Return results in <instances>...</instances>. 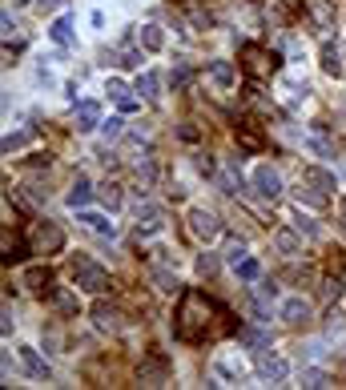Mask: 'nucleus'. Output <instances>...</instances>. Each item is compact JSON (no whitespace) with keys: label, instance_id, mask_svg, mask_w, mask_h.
<instances>
[{"label":"nucleus","instance_id":"4468645a","mask_svg":"<svg viewBox=\"0 0 346 390\" xmlns=\"http://www.w3.org/2000/svg\"><path fill=\"white\" fill-rule=\"evenodd\" d=\"M258 370H262V378H266L270 387H282V382L290 378V362H286V358H262Z\"/></svg>","mask_w":346,"mask_h":390},{"label":"nucleus","instance_id":"9b49d317","mask_svg":"<svg viewBox=\"0 0 346 390\" xmlns=\"http://www.w3.org/2000/svg\"><path fill=\"white\" fill-rule=\"evenodd\" d=\"M278 318L282 322H290V326H302V322H310V302L302 298H286L282 302V310H278Z\"/></svg>","mask_w":346,"mask_h":390},{"label":"nucleus","instance_id":"37998d69","mask_svg":"<svg viewBox=\"0 0 346 390\" xmlns=\"http://www.w3.org/2000/svg\"><path fill=\"white\" fill-rule=\"evenodd\" d=\"M254 294H258V298H274V294H278V286H274V282H258V290H254Z\"/></svg>","mask_w":346,"mask_h":390},{"label":"nucleus","instance_id":"e433bc0d","mask_svg":"<svg viewBox=\"0 0 346 390\" xmlns=\"http://www.w3.org/2000/svg\"><path fill=\"white\" fill-rule=\"evenodd\" d=\"M294 230L306 233V237H318V226H314V222H310V217L302 213V206H298V213H294Z\"/></svg>","mask_w":346,"mask_h":390},{"label":"nucleus","instance_id":"5701e85b","mask_svg":"<svg viewBox=\"0 0 346 390\" xmlns=\"http://www.w3.org/2000/svg\"><path fill=\"white\" fill-rule=\"evenodd\" d=\"M48 282H52V274H48L45 266H28L24 270V286H32V290H45Z\"/></svg>","mask_w":346,"mask_h":390},{"label":"nucleus","instance_id":"f03ea898","mask_svg":"<svg viewBox=\"0 0 346 390\" xmlns=\"http://www.w3.org/2000/svg\"><path fill=\"white\" fill-rule=\"evenodd\" d=\"M73 282H77V290H85V294H105V290H109V270L97 266V262H89V257H77V262H73Z\"/></svg>","mask_w":346,"mask_h":390},{"label":"nucleus","instance_id":"f257e3e1","mask_svg":"<svg viewBox=\"0 0 346 390\" xmlns=\"http://www.w3.org/2000/svg\"><path fill=\"white\" fill-rule=\"evenodd\" d=\"M209 326V302L202 294H182V310H177V322H173V334L182 342H202Z\"/></svg>","mask_w":346,"mask_h":390},{"label":"nucleus","instance_id":"a211bd4d","mask_svg":"<svg viewBox=\"0 0 346 390\" xmlns=\"http://www.w3.org/2000/svg\"><path fill=\"white\" fill-rule=\"evenodd\" d=\"M274 246H278V253H286V257H298L302 253V233L298 230H278Z\"/></svg>","mask_w":346,"mask_h":390},{"label":"nucleus","instance_id":"39448f33","mask_svg":"<svg viewBox=\"0 0 346 390\" xmlns=\"http://www.w3.org/2000/svg\"><path fill=\"white\" fill-rule=\"evenodd\" d=\"M189 233L198 237V242H213L218 233H222V222H218V213H209V209H189Z\"/></svg>","mask_w":346,"mask_h":390},{"label":"nucleus","instance_id":"dca6fc26","mask_svg":"<svg viewBox=\"0 0 346 390\" xmlns=\"http://www.w3.org/2000/svg\"><path fill=\"white\" fill-rule=\"evenodd\" d=\"M137 41H141V48H145V52H162V48H165V32H162V24H141Z\"/></svg>","mask_w":346,"mask_h":390},{"label":"nucleus","instance_id":"ddd939ff","mask_svg":"<svg viewBox=\"0 0 346 390\" xmlns=\"http://www.w3.org/2000/svg\"><path fill=\"white\" fill-rule=\"evenodd\" d=\"M21 362H24V374H28V378H37V382L48 378V362L32 350V346H21Z\"/></svg>","mask_w":346,"mask_h":390},{"label":"nucleus","instance_id":"c9c22d12","mask_svg":"<svg viewBox=\"0 0 346 390\" xmlns=\"http://www.w3.org/2000/svg\"><path fill=\"white\" fill-rule=\"evenodd\" d=\"M117 65H121V69H141V48H125V52H117Z\"/></svg>","mask_w":346,"mask_h":390},{"label":"nucleus","instance_id":"4c0bfd02","mask_svg":"<svg viewBox=\"0 0 346 390\" xmlns=\"http://www.w3.org/2000/svg\"><path fill=\"white\" fill-rule=\"evenodd\" d=\"M198 274L202 277L218 274V257H213V253H202V257H198Z\"/></svg>","mask_w":346,"mask_h":390},{"label":"nucleus","instance_id":"0eeeda50","mask_svg":"<svg viewBox=\"0 0 346 390\" xmlns=\"http://www.w3.org/2000/svg\"><path fill=\"white\" fill-rule=\"evenodd\" d=\"M162 226H165V209L141 202L137 206V237H149V233H157Z\"/></svg>","mask_w":346,"mask_h":390},{"label":"nucleus","instance_id":"4be33fe9","mask_svg":"<svg viewBox=\"0 0 346 390\" xmlns=\"http://www.w3.org/2000/svg\"><path fill=\"white\" fill-rule=\"evenodd\" d=\"M323 72L343 77V57H338V48H334V45H323Z\"/></svg>","mask_w":346,"mask_h":390},{"label":"nucleus","instance_id":"412c9836","mask_svg":"<svg viewBox=\"0 0 346 390\" xmlns=\"http://www.w3.org/2000/svg\"><path fill=\"white\" fill-rule=\"evenodd\" d=\"M298 387L323 390V387H330V374H326V370H318V367H310V370H302V382H298Z\"/></svg>","mask_w":346,"mask_h":390},{"label":"nucleus","instance_id":"473e14b6","mask_svg":"<svg viewBox=\"0 0 346 390\" xmlns=\"http://www.w3.org/2000/svg\"><path fill=\"white\" fill-rule=\"evenodd\" d=\"M28 137H32L28 129H17V133H8V137H4V153H17V149H24V145H28Z\"/></svg>","mask_w":346,"mask_h":390},{"label":"nucleus","instance_id":"423d86ee","mask_svg":"<svg viewBox=\"0 0 346 390\" xmlns=\"http://www.w3.org/2000/svg\"><path fill=\"white\" fill-rule=\"evenodd\" d=\"M137 378L145 382V387H162L165 378H169V358H162V354H149V358H141Z\"/></svg>","mask_w":346,"mask_h":390},{"label":"nucleus","instance_id":"7ed1b4c3","mask_svg":"<svg viewBox=\"0 0 346 390\" xmlns=\"http://www.w3.org/2000/svg\"><path fill=\"white\" fill-rule=\"evenodd\" d=\"M32 250L45 253V257L61 253V250H65V230H61V226H52V222H41V226L32 230Z\"/></svg>","mask_w":346,"mask_h":390},{"label":"nucleus","instance_id":"f3484780","mask_svg":"<svg viewBox=\"0 0 346 390\" xmlns=\"http://www.w3.org/2000/svg\"><path fill=\"white\" fill-rule=\"evenodd\" d=\"M52 310H57V314H65V318H77L81 302H77V294H73V290H65V286H61V290H52Z\"/></svg>","mask_w":346,"mask_h":390},{"label":"nucleus","instance_id":"2f4dec72","mask_svg":"<svg viewBox=\"0 0 346 390\" xmlns=\"http://www.w3.org/2000/svg\"><path fill=\"white\" fill-rule=\"evenodd\" d=\"M121 133H125V121H121V117H109V121H101V137H105V141H117Z\"/></svg>","mask_w":346,"mask_h":390},{"label":"nucleus","instance_id":"393cba45","mask_svg":"<svg viewBox=\"0 0 346 390\" xmlns=\"http://www.w3.org/2000/svg\"><path fill=\"white\" fill-rule=\"evenodd\" d=\"M97 197H101V206H105V209H117V206H121V185L105 182L101 189H97Z\"/></svg>","mask_w":346,"mask_h":390},{"label":"nucleus","instance_id":"c85d7f7f","mask_svg":"<svg viewBox=\"0 0 346 390\" xmlns=\"http://www.w3.org/2000/svg\"><path fill=\"white\" fill-rule=\"evenodd\" d=\"M246 257H250V253H246V242H242V237H233L230 246H226V266L238 270V262H246Z\"/></svg>","mask_w":346,"mask_h":390},{"label":"nucleus","instance_id":"72a5a7b5","mask_svg":"<svg viewBox=\"0 0 346 390\" xmlns=\"http://www.w3.org/2000/svg\"><path fill=\"white\" fill-rule=\"evenodd\" d=\"M218 182H222V193H242V173H233V169H226Z\"/></svg>","mask_w":346,"mask_h":390},{"label":"nucleus","instance_id":"8fccbe9b","mask_svg":"<svg viewBox=\"0 0 346 390\" xmlns=\"http://www.w3.org/2000/svg\"><path fill=\"white\" fill-rule=\"evenodd\" d=\"M12 4H28V0H12Z\"/></svg>","mask_w":346,"mask_h":390},{"label":"nucleus","instance_id":"1a4fd4ad","mask_svg":"<svg viewBox=\"0 0 346 390\" xmlns=\"http://www.w3.org/2000/svg\"><path fill=\"white\" fill-rule=\"evenodd\" d=\"M89 318H93V326L101 330V334H113V330H121V310L117 306H109V302H97L89 310Z\"/></svg>","mask_w":346,"mask_h":390},{"label":"nucleus","instance_id":"f704fd0d","mask_svg":"<svg viewBox=\"0 0 346 390\" xmlns=\"http://www.w3.org/2000/svg\"><path fill=\"white\" fill-rule=\"evenodd\" d=\"M242 346H270V334L250 326V330H242Z\"/></svg>","mask_w":346,"mask_h":390},{"label":"nucleus","instance_id":"49530a36","mask_svg":"<svg viewBox=\"0 0 346 390\" xmlns=\"http://www.w3.org/2000/svg\"><path fill=\"white\" fill-rule=\"evenodd\" d=\"M198 169H202L206 177H213V161H209V153H198Z\"/></svg>","mask_w":346,"mask_h":390},{"label":"nucleus","instance_id":"a18cd8bd","mask_svg":"<svg viewBox=\"0 0 346 390\" xmlns=\"http://www.w3.org/2000/svg\"><path fill=\"white\" fill-rule=\"evenodd\" d=\"M185 85H189V69L182 65V69L173 72V89H185Z\"/></svg>","mask_w":346,"mask_h":390},{"label":"nucleus","instance_id":"ea45409f","mask_svg":"<svg viewBox=\"0 0 346 390\" xmlns=\"http://www.w3.org/2000/svg\"><path fill=\"white\" fill-rule=\"evenodd\" d=\"M117 105H121V113H137V109H141V97L125 92V97H117Z\"/></svg>","mask_w":346,"mask_h":390},{"label":"nucleus","instance_id":"de8ad7c7","mask_svg":"<svg viewBox=\"0 0 346 390\" xmlns=\"http://www.w3.org/2000/svg\"><path fill=\"white\" fill-rule=\"evenodd\" d=\"M24 165H32V169H41V165H45V169H48V153H32Z\"/></svg>","mask_w":346,"mask_h":390},{"label":"nucleus","instance_id":"b1692460","mask_svg":"<svg viewBox=\"0 0 346 390\" xmlns=\"http://www.w3.org/2000/svg\"><path fill=\"white\" fill-rule=\"evenodd\" d=\"M153 282H157L162 294H177V290H182V277L169 274V270H153Z\"/></svg>","mask_w":346,"mask_h":390},{"label":"nucleus","instance_id":"cd10ccee","mask_svg":"<svg viewBox=\"0 0 346 390\" xmlns=\"http://www.w3.org/2000/svg\"><path fill=\"white\" fill-rule=\"evenodd\" d=\"M306 149H310V153H318V157H334V145H330L323 133H310V137H306Z\"/></svg>","mask_w":346,"mask_h":390},{"label":"nucleus","instance_id":"a878e982","mask_svg":"<svg viewBox=\"0 0 346 390\" xmlns=\"http://www.w3.org/2000/svg\"><path fill=\"white\" fill-rule=\"evenodd\" d=\"M137 92L141 97H157V92H162V77H157V72H141L137 77Z\"/></svg>","mask_w":346,"mask_h":390},{"label":"nucleus","instance_id":"58836bf2","mask_svg":"<svg viewBox=\"0 0 346 390\" xmlns=\"http://www.w3.org/2000/svg\"><path fill=\"white\" fill-rule=\"evenodd\" d=\"M105 92H109V97H125V92H129V85H125V81H121V77H109V81H105Z\"/></svg>","mask_w":346,"mask_h":390},{"label":"nucleus","instance_id":"aec40b11","mask_svg":"<svg viewBox=\"0 0 346 390\" xmlns=\"http://www.w3.org/2000/svg\"><path fill=\"white\" fill-rule=\"evenodd\" d=\"M48 37H52L61 48H69L73 45V21H69V17H57V21L48 24Z\"/></svg>","mask_w":346,"mask_h":390},{"label":"nucleus","instance_id":"09e8293b","mask_svg":"<svg viewBox=\"0 0 346 390\" xmlns=\"http://www.w3.org/2000/svg\"><path fill=\"white\" fill-rule=\"evenodd\" d=\"M61 8V0H41V12H57Z\"/></svg>","mask_w":346,"mask_h":390},{"label":"nucleus","instance_id":"20e7f679","mask_svg":"<svg viewBox=\"0 0 346 390\" xmlns=\"http://www.w3.org/2000/svg\"><path fill=\"white\" fill-rule=\"evenodd\" d=\"M250 185H254L258 197H266V202L282 197V173H278L274 165H258L254 173H250Z\"/></svg>","mask_w":346,"mask_h":390},{"label":"nucleus","instance_id":"c03bdc74","mask_svg":"<svg viewBox=\"0 0 346 390\" xmlns=\"http://www.w3.org/2000/svg\"><path fill=\"white\" fill-rule=\"evenodd\" d=\"M177 137H182V141H198V137H202V133H198V129H193V125L185 121L182 129H177Z\"/></svg>","mask_w":346,"mask_h":390},{"label":"nucleus","instance_id":"7c9ffc66","mask_svg":"<svg viewBox=\"0 0 346 390\" xmlns=\"http://www.w3.org/2000/svg\"><path fill=\"white\" fill-rule=\"evenodd\" d=\"M246 57H250V61H246V69H250V72H266V69H270V65H266V52H262L258 45L246 48Z\"/></svg>","mask_w":346,"mask_h":390},{"label":"nucleus","instance_id":"2eb2a0df","mask_svg":"<svg viewBox=\"0 0 346 390\" xmlns=\"http://www.w3.org/2000/svg\"><path fill=\"white\" fill-rule=\"evenodd\" d=\"M209 81L218 89H233L238 85V69H233L230 61H209Z\"/></svg>","mask_w":346,"mask_h":390},{"label":"nucleus","instance_id":"c756f323","mask_svg":"<svg viewBox=\"0 0 346 390\" xmlns=\"http://www.w3.org/2000/svg\"><path fill=\"white\" fill-rule=\"evenodd\" d=\"M258 274H262V262H258V257L238 262V277H242V282H258Z\"/></svg>","mask_w":346,"mask_h":390},{"label":"nucleus","instance_id":"f8f14e48","mask_svg":"<svg viewBox=\"0 0 346 390\" xmlns=\"http://www.w3.org/2000/svg\"><path fill=\"white\" fill-rule=\"evenodd\" d=\"M77 222H85L93 233H101V237H117V222L109 213H89V209H77Z\"/></svg>","mask_w":346,"mask_h":390},{"label":"nucleus","instance_id":"a19ab883","mask_svg":"<svg viewBox=\"0 0 346 390\" xmlns=\"http://www.w3.org/2000/svg\"><path fill=\"white\" fill-rule=\"evenodd\" d=\"M238 137H242V145H250V149H258V145H262V137H258L254 129H246V125H238Z\"/></svg>","mask_w":346,"mask_h":390},{"label":"nucleus","instance_id":"79ce46f5","mask_svg":"<svg viewBox=\"0 0 346 390\" xmlns=\"http://www.w3.org/2000/svg\"><path fill=\"white\" fill-rule=\"evenodd\" d=\"M189 21L198 24V28H209V12H206V8H193V12H189Z\"/></svg>","mask_w":346,"mask_h":390},{"label":"nucleus","instance_id":"9d476101","mask_svg":"<svg viewBox=\"0 0 346 390\" xmlns=\"http://www.w3.org/2000/svg\"><path fill=\"white\" fill-rule=\"evenodd\" d=\"M302 182L314 185L318 193H330V189H338V177H334V169H323V165H306V169H302Z\"/></svg>","mask_w":346,"mask_h":390},{"label":"nucleus","instance_id":"bb28decb","mask_svg":"<svg viewBox=\"0 0 346 390\" xmlns=\"http://www.w3.org/2000/svg\"><path fill=\"white\" fill-rule=\"evenodd\" d=\"M310 12H314V21L323 24V28H334V8L326 0H310Z\"/></svg>","mask_w":346,"mask_h":390},{"label":"nucleus","instance_id":"6e6552de","mask_svg":"<svg viewBox=\"0 0 346 390\" xmlns=\"http://www.w3.org/2000/svg\"><path fill=\"white\" fill-rule=\"evenodd\" d=\"M73 125H77V133H93V129L101 125V105H97V101H77Z\"/></svg>","mask_w":346,"mask_h":390},{"label":"nucleus","instance_id":"6ab92c4d","mask_svg":"<svg viewBox=\"0 0 346 390\" xmlns=\"http://www.w3.org/2000/svg\"><path fill=\"white\" fill-rule=\"evenodd\" d=\"M89 202H93L89 182H85V177H77V182H73V189L65 193V206H69V209H85Z\"/></svg>","mask_w":346,"mask_h":390}]
</instances>
